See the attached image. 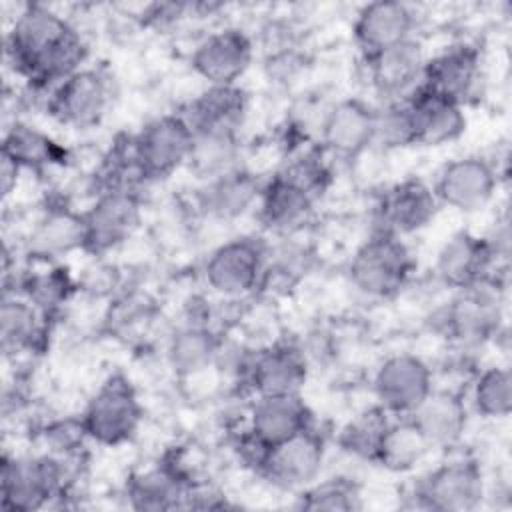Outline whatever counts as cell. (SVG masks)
Returning <instances> with one entry per match:
<instances>
[{"instance_id":"277c9868","label":"cell","mask_w":512,"mask_h":512,"mask_svg":"<svg viewBox=\"0 0 512 512\" xmlns=\"http://www.w3.org/2000/svg\"><path fill=\"white\" fill-rule=\"evenodd\" d=\"M502 290L496 276L456 290L450 302L438 312V330L460 350H474L496 338L502 330Z\"/></svg>"},{"instance_id":"484cf974","label":"cell","mask_w":512,"mask_h":512,"mask_svg":"<svg viewBox=\"0 0 512 512\" xmlns=\"http://www.w3.org/2000/svg\"><path fill=\"white\" fill-rule=\"evenodd\" d=\"M466 394L452 388H434L428 398L408 416L430 450L456 448L468 428Z\"/></svg>"},{"instance_id":"d6986e66","label":"cell","mask_w":512,"mask_h":512,"mask_svg":"<svg viewBox=\"0 0 512 512\" xmlns=\"http://www.w3.org/2000/svg\"><path fill=\"white\" fill-rule=\"evenodd\" d=\"M482 50L472 42H452L430 54L424 64L422 86L466 108L482 82Z\"/></svg>"},{"instance_id":"6da1fadb","label":"cell","mask_w":512,"mask_h":512,"mask_svg":"<svg viewBox=\"0 0 512 512\" xmlns=\"http://www.w3.org/2000/svg\"><path fill=\"white\" fill-rule=\"evenodd\" d=\"M90 48L78 26L46 4H24L4 34L8 68L32 90L50 92L86 66Z\"/></svg>"},{"instance_id":"8992f818","label":"cell","mask_w":512,"mask_h":512,"mask_svg":"<svg viewBox=\"0 0 512 512\" xmlns=\"http://www.w3.org/2000/svg\"><path fill=\"white\" fill-rule=\"evenodd\" d=\"M268 262V242L258 236H236L214 246L202 266L206 288L222 300H244L260 290Z\"/></svg>"},{"instance_id":"e575fe53","label":"cell","mask_w":512,"mask_h":512,"mask_svg":"<svg viewBox=\"0 0 512 512\" xmlns=\"http://www.w3.org/2000/svg\"><path fill=\"white\" fill-rule=\"evenodd\" d=\"M44 268L28 270L18 276L16 290L28 298L44 316L52 318L74 294L78 284L70 276L68 268L58 262H42Z\"/></svg>"},{"instance_id":"603a6c76","label":"cell","mask_w":512,"mask_h":512,"mask_svg":"<svg viewBox=\"0 0 512 512\" xmlns=\"http://www.w3.org/2000/svg\"><path fill=\"white\" fill-rule=\"evenodd\" d=\"M264 180L246 166L200 182L194 194L196 212L212 222H234L256 210Z\"/></svg>"},{"instance_id":"ab89813d","label":"cell","mask_w":512,"mask_h":512,"mask_svg":"<svg viewBox=\"0 0 512 512\" xmlns=\"http://www.w3.org/2000/svg\"><path fill=\"white\" fill-rule=\"evenodd\" d=\"M296 508L352 512L362 508V492L360 486L346 476L318 478L296 494Z\"/></svg>"},{"instance_id":"f35d334b","label":"cell","mask_w":512,"mask_h":512,"mask_svg":"<svg viewBox=\"0 0 512 512\" xmlns=\"http://www.w3.org/2000/svg\"><path fill=\"white\" fill-rule=\"evenodd\" d=\"M374 146L384 152L406 150L416 146V126L408 98L378 102L374 106L372 148Z\"/></svg>"},{"instance_id":"5b68a950","label":"cell","mask_w":512,"mask_h":512,"mask_svg":"<svg viewBox=\"0 0 512 512\" xmlns=\"http://www.w3.org/2000/svg\"><path fill=\"white\" fill-rule=\"evenodd\" d=\"M80 422L88 440L98 446L132 442L144 422V406L132 380L122 372L106 376L84 404Z\"/></svg>"},{"instance_id":"2e32d148","label":"cell","mask_w":512,"mask_h":512,"mask_svg":"<svg viewBox=\"0 0 512 512\" xmlns=\"http://www.w3.org/2000/svg\"><path fill=\"white\" fill-rule=\"evenodd\" d=\"M374 104L344 96L324 108L318 122V146L332 162H354L372 148Z\"/></svg>"},{"instance_id":"9a60e30c","label":"cell","mask_w":512,"mask_h":512,"mask_svg":"<svg viewBox=\"0 0 512 512\" xmlns=\"http://www.w3.org/2000/svg\"><path fill=\"white\" fill-rule=\"evenodd\" d=\"M256 40L240 26H220L190 52V68L206 86H236L252 68Z\"/></svg>"},{"instance_id":"7a4b0ae2","label":"cell","mask_w":512,"mask_h":512,"mask_svg":"<svg viewBox=\"0 0 512 512\" xmlns=\"http://www.w3.org/2000/svg\"><path fill=\"white\" fill-rule=\"evenodd\" d=\"M80 460L52 452L2 454L0 464V506L8 512H30L48 508L70 496L74 466Z\"/></svg>"},{"instance_id":"ac0fdd59","label":"cell","mask_w":512,"mask_h":512,"mask_svg":"<svg viewBox=\"0 0 512 512\" xmlns=\"http://www.w3.org/2000/svg\"><path fill=\"white\" fill-rule=\"evenodd\" d=\"M498 266L500 260L486 236L472 230H456L436 252L434 276L442 286L456 292L496 276Z\"/></svg>"},{"instance_id":"f1b7e54d","label":"cell","mask_w":512,"mask_h":512,"mask_svg":"<svg viewBox=\"0 0 512 512\" xmlns=\"http://www.w3.org/2000/svg\"><path fill=\"white\" fill-rule=\"evenodd\" d=\"M224 338L212 324L180 320L166 338L164 356L178 378H194L216 368Z\"/></svg>"},{"instance_id":"d4e9b609","label":"cell","mask_w":512,"mask_h":512,"mask_svg":"<svg viewBox=\"0 0 512 512\" xmlns=\"http://www.w3.org/2000/svg\"><path fill=\"white\" fill-rule=\"evenodd\" d=\"M84 242V214L68 204H48L26 236V254L36 262H58L72 252H84Z\"/></svg>"},{"instance_id":"1f68e13d","label":"cell","mask_w":512,"mask_h":512,"mask_svg":"<svg viewBox=\"0 0 512 512\" xmlns=\"http://www.w3.org/2000/svg\"><path fill=\"white\" fill-rule=\"evenodd\" d=\"M2 158L12 162L18 170H42L54 164H62L66 150L40 128L14 120L4 128Z\"/></svg>"},{"instance_id":"4dcf8cb0","label":"cell","mask_w":512,"mask_h":512,"mask_svg":"<svg viewBox=\"0 0 512 512\" xmlns=\"http://www.w3.org/2000/svg\"><path fill=\"white\" fill-rule=\"evenodd\" d=\"M250 110L248 92L236 86H206L180 110L192 130H234L246 122Z\"/></svg>"},{"instance_id":"7402d4cb","label":"cell","mask_w":512,"mask_h":512,"mask_svg":"<svg viewBox=\"0 0 512 512\" xmlns=\"http://www.w3.org/2000/svg\"><path fill=\"white\" fill-rule=\"evenodd\" d=\"M316 424L314 412L300 394L252 396L242 432L262 450Z\"/></svg>"},{"instance_id":"7c38bea8","label":"cell","mask_w":512,"mask_h":512,"mask_svg":"<svg viewBox=\"0 0 512 512\" xmlns=\"http://www.w3.org/2000/svg\"><path fill=\"white\" fill-rule=\"evenodd\" d=\"M112 104L110 76L96 66H84L56 84L46 96V112L60 126L88 130L98 126Z\"/></svg>"},{"instance_id":"60d3db41","label":"cell","mask_w":512,"mask_h":512,"mask_svg":"<svg viewBox=\"0 0 512 512\" xmlns=\"http://www.w3.org/2000/svg\"><path fill=\"white\" fill-rule=\"evenodd\" d=\"M22 170H18L12 162H8L6 158H2V178H0V186H2V196L8 198L12 194V190L16 188V180H18V174Z\"/></svg>"},{"instance_id":"ba28073f","label":"cell","mask_w":512,"mask_h":512,"mask_svg":"<svg viewBox=\"0 0 512 512\" xmlns=\"http://www.w3.org/2000/svg\"><path fill=\"white\" fill-rule=\"evenodd\" d=\"M326 446L324 432L314 424L288 440L264 448L252 470L270 488L298 494L320 478L328 454Z\"/></svg>"},{"instance_id":"52a82bcc","label":"cell","mask_w":512,"mask_h":512,"mask_svg":"<svg viewBox=\"0 0 512 512\" xmlns=\"http://www.w3.org/2000/svg\"><path fill=\"white\" fill-rule=\"evenodd\" d=\"M194 132L182 112L150 118L130 136V152L142 182H158L186 168Z\"/></svg>"},{"instance_id":"44dd1931","label":"cell","mask_w":512,"mask_h":512,"mask_svg":"<svg viewBox=\"0 0 512 512\" xmlns=\"http://www.w3.org/2000/svg\"><path fill=\"white\" fill-rule=\"evenodd\" d=\"M194 476L178 456H166L134 470L124 484V498L134 510H174L186 506Z\"/></svg>"},{"instance_id":"4fadbf2b","label":"cell","mask_w":512,"mask_h":512,"mask_svg":"<svg viewBox=\"0 0 512 512\" xmlns=\"http://www.w3.org/2000/svg\"><path fill=\"white\" fill-rule=\"evenodd\" d=\"M374 404L390 416H410L436 388L432 366L414 352H394L378 362L372 374Z\"/></svg>"},{"instance_id":"5bb4252c","label":"cell","mask_w":512,"mask_h":512,"mask_svg":"<svg viewBox=\"0 0 512 512\" xmlns=\"http://www.w3.org/2000/svg\"><path fill=\"white\" fill-rule=\"evenodd\" d=\"M500 186L498 166L482 154H462L450 158L434 176L432 190L440 206L460 214L484 210Z\"/></svg>"},{"instance_id":"83f0119b","label":"cell","mask_w":512,"mask_h":512,"mask_svg":"<svg viewBox=\"0 0 512 512\" xmlns=\"http://www.w3.org/2000/svg\"><path fill=\"white\" fill-rule=\"evenodd\" d=\"M408 104L416 126V146H448L460 140L468 128L464 106L428 90L422 84L408 96Z\"/></svg>"},{"instance_id":"8fae6325","label":"cell","mask_w":512,"mask_h":512,"mask_svg":"<svg viewBox=\"0 0 512 512\" xmlns=\"http://www.w3.org/2000/svg\"><path fill=\"white\" fill-rule=\"evenodd\" d=\"M84 214V252L106 256L122 246L140 226L142 198L136 186H104Z\"/></svg>"},{"instance_id":"30bf717a","label":"cell","mask_w":512,"mask_h":512,"mask_svg":"<svg viewBox=\"0 0 512 512\" xmlns=\"http://www.w3.org/2000/svg\"><path fill=\"white\" fill-rule=\"evenodd\" d=\"M310 372L296 340H276L248 350L236 380L250 396L300 394Z\"/></svg>"},{"instance_id":"ffe728a7","label":"cell","mask_w":512,"mask_h":512,"mask_svg":"<svg viewBox=\"0 0 512 512\" xmlns=\"http://www.w3.org/2000/svg\"><path fill=\"white\" fill-rule=\"evenodd\" d=\"M440 210L432 184L406 176L390 184L376 202V230L396 234L400 238L424 230Z\"/></svg>"},{"instance_id":"e0dca14e","label":"cell","mask_w":512,"mask_h":512,"mask_svg":"<svg viewBox=\"0 0 512 512\" xmlns=\"http://www.w3.org/2000/svg\"><path fill=\"white\" fill-rule=\"evenodd\" d=\"M426 58L428 54L416 36L362 56L368 88L378 102L406 100L422 84Z\"/></svg>"},{"instance_id":"9c48e42d","label":"cell","mask_w":512,"mask_h":512,"mask_svg":"<svg viewBox=\"0 0 512 512\" xmlns=\"http://www.w3.org/2000/svg\"><path fill=\"white\" fill-rule=\"evenodd\" d=\"M484 498V472L470 456H454L436 464L412 488L414 506L432 512H474Z\"/></svg>"},{"instance_id":"d590c367","label":"cell","mask_w":512,"mask_h":512,"mask_svg":"<svg viewBox=\"0 0 512 512\" xmlns=\"http://www.w3.org/2000/svg\"><path fill=\"white\" fill-rule=\"evenodd\" d=\"M468 408L486 420H500L512 408V376L506 366H486L470 382Z\"/></svg>"},{"instance_id":"836d02e7","label":"cell","mask_w":512,"mask_h":512,"mask_svg":"<svg viewBox=\"0 0 512 512\" xmlns=\"http://www.w3.org/2000/svg\"><path fill=\"white\" fill-rule=\"evenodd\" d=\"M428 452L430 446L426 444L418 428L408 416H402L390 420L372 462L388 472L404 474L414 470Z\"/></svg>"},{"instance_id":"4316f807","label":"cell","mask_w":512,"mask_h":512,"mask_svg":"<svg viewBox=\"0 0 512 512\" xmlns=\"http://www.w3.org/2000/svg\"><path fill=\"white\" fill-rule=\"evenodd\" d=\"M316 202L306 190L276 172L262 184L256 214L266 232L284 238L304 230L314 214Z\"/></svg>"},{"instance_id":"d6a6232c","label":"cell","mask_w":512,"mask_h":512,"mask_svg":"<svg viewBox=\"0 0 512 512\" xmlns=\"http://www.w3.org/2000/svg\"><path fill=\"white\" fill-rule=\"evenodd\" d=\"M192 150L186 168L198 182L222 176L242 166L240 132L234 130H192Z\"/></svg>"},{"instance_id":"f546056e","label":"cell","mask_w":512,"mask_h":512,"mask_svg":"<svg viewBox=\"0 0 512 512\" xmlns=\"http://www.w3.org/2000/svg\"><path fill=\"white\" fill-rule=\"evenodd\" d=\"M48 316L18 292H4L0 304V348L6 360L44 348Z\"/></svg>"},{"instance_id":"3957f363","label":"cell","mask_w":512,"mask_h":512,"mask_svg":"<svg viewBox=\"0 0 512 512\" xmlns=\"http://www.w3.org/2000/svg\"><path fill=\"white\" fill-rule=\"evenodd\" d=\"M414 256L404 238L372 230L354 250L346 274L356 292L370 300H390L398 296L414 274Z\"/></svg>"},{"instance_id":"8d00e7d4","label":"cell","mask_w":512,"mask_h":512,"mask_svg":"<svg viewBox=\"0 0 512 512\" xmlns=\"http://www.w3.org/2000/svg\"><path fill=\"white\" fill-rule=\"evenodd\" d=\"M392 418L394 416H390L378 404H372L370 408L360 410L338 430L336 434L338 448L350 458L372 462L378 450V444L384 436V430L388 428Z\"/></svg>"},{"instance_id":"cb8c5ba5","label":"cell","mask_w":512,"mask_h":512,"mask_svg":"<svg viewBox=\"0 0 512 512\" xmlns=\"http://www.w3.org/2000/svg\"><path fill=\"white\" fill-rule=\"evenodd\" d=\"M418 14L412 4L400 0H374L362 4L352 22V38L362 56L414 38Z\"/></svg>"},{"instance_id":"74e56055","label":"cell","mask_w":512,"mask_h":512,"mask_svg":"<svg viewBox=\"0 0 512 512\" xmlns=\"http://www.w3.org/2000/svg\"><path fill=\"white\" fill-rule=\"evenodd\" d=\"M278 172L316 200L330 188L334 180L332 158L318 144L292 150Z\"/></svg>"}]
</instances>
